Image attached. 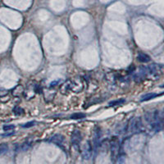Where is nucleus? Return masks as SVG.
<instances>
[{"label":"nucleus","instance_id":"1","mask_svg":"<svg viewBox=\"0 0 164 164\" xmlns=\"http://www.w3.org/2000/svg\"><path fill=\"white\" fill-rule=\"evenodd\" d=\"M145 119L149 123L152 130L155 132L160 131L163 127V121L160 117L158 112H148L145 115Z\"/></svg>","mask_w":164,"mask_h":164},{"label":"nucleus","instance_id":"2","mask_svg":"<svg viewBox=\"0 0 164 164\" xmlns=\"http://www.w3.org/2000/svg\"><path fill=\"white\" fill-rule=\"evenodd\" d=\"M110 151H111V159L112 163H116L119 154L121 153V145L119 139L117 137H112L110 140Z\"/></svg>","mask_w":164,"mask_h":164},{"label":"nucleus","instance_id":"3","mask_svg":"<svg viewBox=\"0 0 164 164\" xmlns=\"http://www.w3.org/2000/svg\"><path fill=\"white\" fill-rule=\"evenodd\" d=\"M143 127V123L139 117H132L130 120L127 127V131L131 134L140 132Z\"/></svg>","mask_w":164,"mask_h":164},{"label":"nucleus","instance_id":"4","mask_svg":"<svg viewBox=\"0 0 164 164\" xmlns=\"http://www.w3.org/2000/svg\"><path fill=\"white\" fill-rule=\"evenodd\" d=\"M84 89V83L81 78L76 77L72 81H70V90L75 93H80Z\"/></svg>","mask_w":164,"mask_h":164},{"label":"nucleus","instance_id":"5","mask_svg":"<svg viewBox=\"0 0 164 164\" xmlns=\"http://www.w3.org/2000/svg\"><path fill=\"white\" fill-rule=\"evenodd\" d=\"M92 153H93L92 144H91L90 141H86V143L83 144V148H82V158L86 160L90 159V158H91V156H92Z\"/></svg>","mask_w":164,"mask_h":164},{"label":"nucleus","instance_id":"6","mask_svg":"<svg viewBox=\"0 0 164 164\" xmlns=\"http://www.w3.org/2000/svg\"><path fill=\"white\" fill-rule=\"evenodd\" d=\"M64 140H65L64 136L60 135V134H56V135H53V136L49 139V141H50L51 143L54 144H56L57 146H60V147H62V145L63 144Z\"/></svg>","mask_w":164,"mask_h":164},{"label":"nucleus","instance_id":"7","mask_svg":"<svg viewBox=\"0 0 164 164\" xmlns=\"http://www.w3.org/2000/svg\"><path fill=\"white\" fill-rule=\"evenodd\" d=\"M82 139L81 134L80 131L78 130H75L71 134V141L73 145H79V144L81 143Z\"/></svg>","mask_w":164,"mask_h":164},{"label":"nucleus","instance_id":"8","mask_svg":"<svg viewBox=\"0 0 164 164\" xmlns=\"http://www.w3.org/2000/svg\"><path fill=\"white\" fill-rule=\"evenodd\" d=\"M100 131L98 129H95L93 135V140H94V146L95 152L98 151V148L100 146Z\"/></svg>","mask_w":164,"mask_h":164},{"label":"nucleus","instance_id":"9","mask_svg":"<svg viewBox=\"0 0 164 164\" xmlns=\"http://www.w3.org/2000/svg\"><path fill=\"white\" fill-rule=\"evenodd\" d=\"M25 93V89L23 86L21 85H19V86H16L13 90H12V94L14 96V97H20L22 95H24Z\"/></svg>","mask_w":164,"mask_h":164},{"label":"nucleus","instance_id":"10","mask_svg":"<svg viewBox=\"0 0 164 164\" xmlns=\"http://www.w3.org/2000/svg\"><path fill=\"white\" fill-rule=\"evenodd\" d=\"M137 59L138 61L140 62H144V63H146V62H148L151 60L150 57L144 53H139L138 55H137Z\"/></svg>","mask_w":164,"mask_h":164},{"label":"nucleus","instance_id":"11","mask_svg":"<svg viewBox=\"0 0 164 164\" xmlns=\"http://www.w3.org/2000/svg\"><path fill=\"white\" fill-rule=\"evenodd\" d=\"M158 95L159 94H156V93H148V94H144L140 98V102H145V101H148V100H150V99H153V98L158 97Z\"/></svg>","mask_w":164,"mask_h":164},{"label":"nucleus","instance_id":"12","mask_svg":"<svg viewBox=\"0 0 164 164\" xmlns=\"http://www.w3.org/2000/svg\"><path fill=\"white\" fill-rule=\"evenodd\" d=\"M125 102V99H117V100H113V101H111L110 102H108V107H114L117 106V105H122V103Z\"/></svg>","mask_w":164,"mask_h":164},{"label":"nucleus","instance_id":"13","mask_svg":"<svg viewBox=\"0 0 164 164\" xmlns=\"http://www.w3.org/2000/svg\"><path fill=\"white\" fill-rule=\"evenodd\" d=\"M70 90V81H66L64 84V85H62V86L61 87V93L62 94H66V92L67 91H69Z\"/></svg>","mask_w":164,"mask_h":164},{"label":"nucleus","instance_id":"14","mask_svg":"<svg viewBox=\"0 0 164 164\" xmlns=\"http://www.w3.org/2000/svg\"><path fill=\"white\" fill-rule=\"evenodd\" d=\"M8 150V144H0V155H1V154H4L5 153H7Z\"/></svg>","mask_w":164,"mask_h":164},{"label":"nucleus","instance_id":"15","mask_svg":"<svg viewBox=\"0 0 164 164\" xmlns=\"http://www.w3.org/2000/svg\"><path fill=\"white\" fill-rule=\"evenodd\" d=\"M86 117V114L84 113H74L71 116V119H82Z\"/></svg>","mask_w":164,"mask_h":164},{"label":"nucleus","instance_id":"16","mask_svg":"<svg viewBox=\"0 0 164 164\" xmlns=\"http://www.w3.org/2000/svg\"><path fill=\"white\" fill-rule=\"evenodd\" d=\"M13 112H14V113H15V114H17V115H20V114H22V113H24V111H23V109H21V108L19 107H15V108H14V110H13Z\"/></svg>","mask_w":164,"mask_h":164},{"label":"nucleus","instance_id":"17","mask_svg":"<svg viewBox=\"0 0 164 164\" xmlns=\"http://www.w3.org/2000/svg\"><path fill=\"white\" fill-rule=\"evenodd\" d=\"M35 122H27L24 124V125H22V127H24V128H29V127H31L33 126H35Z\"/></svg>","mask_w":164,"mask_h":164},{"label":"nucleus","instance_id":"18","mask_svg":"<svg viewBox=\"0 0 164 164\" xmlns=\"http://www.w3.org/2000/svg\"><path fill=\"white\" fill-rule=\"evenodd\" d=\"M14 128H15V126H13V125H7V126H4V130L5 131H10V130H12Z\"/></svg>","mask_w":164,"mask_h":164},{"label":"nucleus","instance_id":"19","mask_svg":"<svg viewBox=\"0 0 164 164\" xmlns=\"http://www.w3.org/2000/svg\"><path fill=\"white\" fill-rule=\"evenodd\" d=\"M8 90H1V89H0V97H4V96L8 95Z\"/></svg>","mask_w":164,"mask_h":164},{"label":"nucleus","instance_id":"20","mask_svg":"<svg viewBox=\"0 0 164 164\" xmlns=\"http://www.w3.org/2000/svg\"><path fill=\"white\" fill-rule=\"evenodd\" d=\"M163 114H164V109H163Z\"/></svg>","mask_w":164,"mask_h":164}]
</instances>
